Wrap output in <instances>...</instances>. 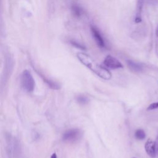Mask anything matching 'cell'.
I'll list each match as a JSON object with an SVG mask.
<instances>
[{
	"label": "cell",
	"instance_id": "6da1fadb",
	"mask_svg": "<svg viewBox=\"0 0 158 158\" xmlns=\"http://www.w3.org/2000/svg\"><path fill=\"white\" fill-rule=\"evenodd\" d=\"M77 58L85 66L104 80H110L112 74L106 68L99 65L90 56L84 52H78Z\"/></svg>",
	"mask_w": 158,
	"mask_h": 158
},
{
	"label": "cell",
	"instance_id": "7a4b0ae2",
	"mask_svg": "<svg viewBox=\"0 0 158 158\" xmlns=\"http://www.w3.org/2000/svg\"><path fill=\"white\" fill-rule=\"evenodd\" d=\"M20 81L22 88L27 92L31 93L34 90L35 85V80L31 73L28 70H25L22 72Z\"/></svg>",
	"mask_w": 158,
	"mask_h": 158
},
{
	"label": "cell",
	"instance_id": "3957f363",
	"mask_svg": "<svg viewBox=\"0 0 158 158\" xmlns=\"http://www.w3.org/2000/svg\"><path fill=\"white\" fill-rule=\"evenodd\" d=\"M81 137V132L79 129L73 128L65 131L62 135V139L67 142H75Z\"/></svg>",
	"mask_w": 158,
	"mask_h": 158
},
{
	"label": "cell",
	"instance_id": "277c9868",
	"mask_svg": "<svg viewBox=\"0 0 158 158\" xmlns=\"http://www.w3.org/2000/svg\"><path fill=\"white\" fill-rule=\"evenodd\" d=\"M90 29L93 38L94 39L97 45L101 48H106V43L104 40L98 28L95 25L92 24L90 25Z\"/></svg>",
	"mask_w": 158,
	"mask_h": 158
},
{
	"label": "cell",
	"instance_id": "5b68a950",
	"mask_svg": "<svg viewBox=\"0 0 158 158\" xmlns=\"http://www.w3.org/2000/svg\"><path fill=\"white\" fill-rule=\"evenodd\" d=\"M104 64L107 67L111 69L123 68V65L122 64V63L116 58L110 55H108L106 57L104 60Z\"/></svg>",
	"mask_w": 158,
	"mask_h": 158
},
{
	"label": "cell",
	"instance_id": "8992f818",
	"mask_svg": "<svg viewBox=\"0 0 158 158\" xmlns=\"http://www.w3.org/2000/svg\"><path fill=\"white\" fill-rule=\"evenodd\" d=\"M144 148L146 152L150 157L154 158L156 157V152L155 142H154L151 139L149 138L146 141L144 145Z\"/></svg>",
	"mask_w": 158,
	"mask_h": 158
},
{
	"label": "cell",
	"instance_id": "52a82bcc",
	"mask_svg": "<svg viewBox=\"0 0 158 158\" xmlns=\"http://www.w3.org/2000/svg\"><path fill=\"white\" fill-rule=\"evenodd\" d=\"M36 72L41 77V78L43 79L44 82H45L49 88H51V89H59L60 88V85L57 82L47 78L45 75H44L42 73L40 72L37 70H36Z\"/></svg>",
	"mask_w": 158,
	"mask_h": 158
},
{
	"label": "cell",
	"instance_id": "ba28073f",
	"mask_svg": "<svg viewBox=\"0 0 158 158\" xmlns=\"http://www.w3.org/2000/svg\"><path fill=\"white\" fill-rule=\"evenodd\" d=\"M144 0H138L137 4H136V14L135 18V22L136 23H140L142 20L141 17V13L143 7Z\"/></svg>",
	"mask_w": 158,
	"mask_h": 158
},
{
	"label": "cell",
	"instance_id": "9c48e42d",
	"mask_svg": "<svg viewBox=\"0 0 158 158\" xmlns=\"http://www.w3.org/2000/svg\"><path fill=\"white\" fill-rule=\"evenodd\" d=\"M127 64L128 68L134 72H139L143 70V65L141 64L135 62L133 60H127Z\"/></svg>",
	"mask_w": 158,
	"mask_h": 158
},
{
	"label": "cell",
	"instance_id": "30bf717a",
	"mask_svg": "<svg viewBox=\"0 0 158 158\" xmlns=\"http://www.w3.org/2000/svg\"><path fill=\"white\" fill-rule=\"evenodd\" d=\"M71 11L72 14L75 17L78 18L81 17L84 13V10H83V9L77 4H73L71 6Z\"/></svg>",
	"mask_w": 158,
	"mask_h": 158
},
{
	"label": "cell",
	"instance_id": "8fae6325",
	"mask_svg": "<svg viewBox=\"0 0 158 158\" xmlns=\"http://www.w3.org/2000/svg\"><path fill=\"white\" fill-rule=\"evenodd\" d=\"M89 98L84 95H79L77 97V101L81 105H85L89 102Z\"/></svg>",
	"mask_w": 158,
	"mask_h": 158
},
{
	"label": "cell",
	"instance_id": "7c38bea8",
	"mask_svg": "<svg viewBox=\"0 0 158 158\" xmlns=\"http://www.w3.org/2000/svg\"><path fill=\"white\" fill-rule=\"evenodd\" d=\"M135 135V137L139 140L144 139L146 137V134L144 130L142 129H138L137 130H136Z\"/></svg>",
	"mask_w": 158,
	"mask_h": 158
},
{
	"label": "cell",
	"instance_id": "4fadbf2b",
	"mask_svg": "<svg viewBox=\"0 0 158 158\" xmlns=\"http://www.w3.org/2000/svg\"><path fill=\"white\" fill-rule=\"evenodd\" d=\"M70 43L72 46H73L74 47H75V48H78V49H81V50H85V49H86V47H85L83 44H81L80 43H79L78 41H76V40H71L70 41Z\"/></svg>",
	"mask_w": 158,
	"mask_h": 158
},
{
	"label": "cell",
	"instance_id": "5bb4252c",
	"mask_svg": "<svg viewBox=\"0 0 158 158\" xmlns=\"http://www.w3.org/2000/svg\"><path fill=\"white\" fill-rule=\"evenodd\" d=\"M158 109V102H154V103H152L151 104H150L148 106L147 110H153V109Z\"/></svg>",
	"mask_w": 158,
	"mask_h": 158
},
{
	"label": "cell",
	"instance_id": "9a60e30c",
	"mask_svg": "<svg viewBox=\"0 0 158 158\" xmlns=\"http://www.w3.org/2000/svg\"><path fill=\"white\" fill-rule=\"evenodd\" d=\"M155 146H156V152L158 154V136L156 138V141L155 142Z\"/></svg>",
	"mask_w": 158,
	"mask_h": 158
},
{
	"label": "cell",
	"instance_id": "2e32d148",
	"mask_svg": "<svg viewBox=\"0 0 158 158\" xmlns=\"http://www.w3.org/2000/svg\"><path fill=\"white\" fill-rule=\"evenodd\" d=\"M51 158H57V154L56 153H53L51 156Z\"/></svg>",
	"mask_w": 158,
	"mask_h": 158
},
{
	"label": "cell",
	"instance_id": "e0dca14e",
	"mask_svg": "<svg viewBox=\"0 0 158 158\" xmlns=\"http://www.w3.org/2000/svg\"><path fill=\"white\" fill-rule=\"evenodd\" d=\"M156 35L158 36V27H157V29H156Z\"/></svg>",
	"mask_w": 158,
	"mask_h": 158
}]
</instances>
